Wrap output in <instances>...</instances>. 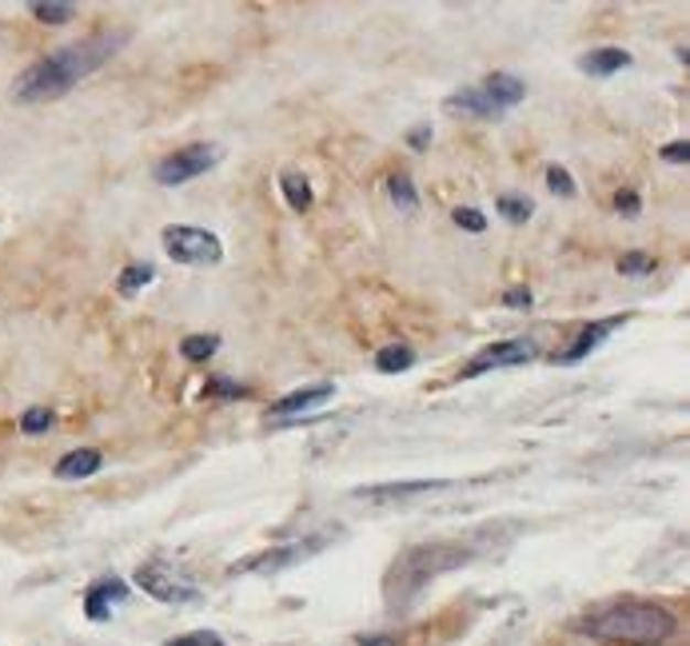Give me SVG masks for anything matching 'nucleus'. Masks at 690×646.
Instances as JSON below:
<instances>
[{
  "label": "nucleus",
  "instance_id": "f257e3e1",
  "mask_svg": "<svg viewBox=\"0 0 690 646\" xmlns=\"http://www.w3.org/2000/svg\"><path fill=\"white\" fill-rule=\"evenodd\" d=\"M125 44H128V29L96 32V36H88V41H80V44H64L56 53L29 64V68L17 76V84H12V96L24 100V105L61 100L64 93H73L84 76H93L96 68H105Z\"/></svg>",
  "mask_w": 690,
  "mask_h": 646
},
{
  "label": "nucleus",
  "instance_id": "7c9ffc66",
  "mask_svg": "<svg viewBox=\"0 0 690 646\" xmlns=\"http://www.w3.org/2000/svg\"><path fill=\"white\" fill-rule=\"evenodd\" d=\"M428 140H431V128L428 125L411 132V148H416V152H423V148H428Z\"/></svg>",
  "mask_w": 690,
  "mask_h": 646
},
{
  "label": "nucleus",
  "instance_id": "2f4dec72",
  "mask_svg": "<svg viewBox=\"0 0 690 646\" xmlns=\"http://www.w3.org/2000/svg\"><path fill=\"white\" fill-rule=\"evenodd\" d=\"M359 646H396V638H391V635H387V638H359Z\"/></svg>",
  "mask_w": 690,
  "mask_h": 646
},
{
  "label": "nucleus",
  "instance_id": "2eb2a0df",
  "mask_svg": "<svg viewBox=\"0 0 690 646\" xmlns=\"http://www.w3.org/2000/svg\"><path fill=\"white\" fill-rule=\"evenodd\" d=\"M280 192L288 200V208L292 212H308L312 208V184H308L300 172H283L280 176Z\"/></svg>",
  "mask_w": 690,
  "mask_h": 646
},
{
  "label": "nucleus",
  "instance_id": "39448f33",
  "mask_svg": "<svg viewBox=\"0 0 690 646\" xmlns=\"http://www.w3.org/2000/svg\"><path fill=\"white\" fill-rule=\"evenodd\" d=\"M220 164V148L216 144H188L180 148V152H172V157H164L157 164V184H164V189H176V184H188V180L204 176L208 168Z\"/></svg>",
  "mask_w": 690,
  "mask_h": 646
},
{
  "label": "nucleus",
  "instance_id": "aec40b11",
  "mask_svg": "<svg viewBox=\"0 0 690 646\" xmlns=\"http://www.w3.org/2000/svg\"><path fill=\"white\" fill-rule=\"evenodd\" d=\"M152 280H157V271L148 268V263H132V268L120 271V280H116V288H120L125 295H137L140 288H148Z\"/></svg>",
  "mask_w": 690,
  "mask_h": 646
},
{
  "label": "nucleus",
  "instance_id": "393cba45",
  "mask_svg": "<svg viewBox=\"0 0 690 646\" xmlns=\"http://www.w3.org/2000/svg\"><path fill=\"white\" fill-rule=\"evenodd\" d=\"M168 646H224V638L216 631H192V635L168 638Z\"/></svg>",
  "mask_w": 690,
  "mask_h": 646
},
{
  "label": "nucleus",
  "instance_id": "1a4fd4ad",
  "mask_svg": "<svg viewBox=\"0 0 690 646\" xmlns=\"http://www.w3.org/2000/svg\"><path fill=\"white\" fill-rule=\"evenodd\" d=\"M448 480H419V483H376V487H359L356 499L387 503V499H411V495H431V491H448Z\"/></svg>",
  "mask_w": 690,
  "mask_h": 646
},
{
  "label": "nucleus",
  "instance_id": "9d476101",
  "mask_svg": "<svg viewBox=\"0 0 690 646\" xmlns=\"http://www.w3.org/2000/svg\"><path fill=\"white\" fill-rule=\"evenodd\" d=\"M618 323H627V315H615V320H599V323H591V327H583V332L575 335V344L567 347V352H559L554 359H559V364H579V359H583L586 352H595V347L603 344V340H607L611 332H615Z\"/></svg>",
  "mask_w": 690,
  "mask_h": 646
},
{
  "label": "nucleus",
  "instance_id": "7ed1b4c3",
  "mask_svg": "<svg viewBox=\"0 0 690 646\" xmlns=\"http://www.w3.org/2000/svg\"><path fill=\"white\" fill-rule=\"evenodd\" d=\"M471 559V551L463 542H419V547H408V551L399 555L391 571L384 579V594L387 603L403 611L419 599V591L431 583V579H440V574L455 571Z\"/></svg>",
  "mask_w": 690,
  "mask_h": 646
},
{
  "label": "nucleus",
  "instance_id": "20e7f679",
  "mask_svg": "<svg viewBox=\"0 0 690 646\" xmlns=\"http://www.w3.org/2000/svg\"><path fill=\"white\" fill-rule=\"evenodd\" d=\"M164 251L176 263H188V268H204V263H220L224 248L220 240L204 228H188V224H168L164 228Z\"/></svg>",
  "mask_w": 690,
  "mask_h": 646
},
{
  "label": "nucleus",
  "instance_id": "a211bd4d",
  "mask_svg": "<svg viewBox=\"0 0 690 646\" xmlns=\"http://www.w3.org/2000/svg\"><path fill=\"white\" fill-rule=\"evenodd\" d=\"M387 196H391V204H396L399 212L419 208V192H416V184H411V176H403V172L387 180Z\"/></svg>",
  "mask_w": 690,
  "mask_h": 646
},
{
  "label": "nucleus",
  "instance_id": "4468645a",
  "mask_svg": "<svg viewBox=\"0 0 690 646\" xmlns=\"http://www.w3.org/2000/svg\"><path fill=\"white\" fill-rule=\"evenodd\" d=\"M630 64V53L627 49H595V53H586L583 61H579V68L583 73H591V76H611V73H618V68H627Z\"/></svg>",
  "mask_w": 690,
  "mask_h": 646
},
{
  "label": "nucleus",
  "instance_id": "dca6fc26",
  "mask_svg": "<svg viewBox=\"0 0 690 646\" xmlns=\"http://www.w3.org/2000/svg\"><path fill=\"white\" fill-rule=\"evenodd\" d=\"M411 364H416V347H408V344L379 347V355H376V372H384V376H396V372H408Z\"/></svg>",
  "mask_w": 690,
  "mask_h": 646
},
{
  "label": "nucleus",
  "instance_id": "f03ea898",
  "mask_svg": "<svg viewBox=\"0 0 690 646\" xmlns=\"http://www.w3.org/2000/svg\"><path fill=\"white\" fill-rule=\"evenodd\" d=\"M583 631L599 643L615 646H659L675 635V615L647 599H611L583 618Z\"/></svg>",
  "mask_w": 690,
  "mask_h": 646
},
{
  "label": "nucleus",
  "instance_id": "423d86ee",
  "mask_svg": "<svg viewBox=\"0 0 690 646\" xmlns=\"http://www.w3.org/2000/svg\"><path fill=\"white\" fill-rule=\"evenodd\" d=\"M137 586L144 594H152L157 603H172V606L196 603V586H192L188 579L176 571V567L160 563V559L137 567Z\"/></svg>",
  "mask_w": 690,
  "mask_h": 646
},
{
  "label": "nucleus",
  "instance_id": "a878e982",
  "mask_svg": "<svg viewBox=\"0 0 690 646\" xmlns=\"http://www.w3.org/2000/svg\"><path fill=\"white\" fill-rule=\"evenodd\" d=\"M451 219H455L463 232H483V228H487L483 212H475V208H455V212H451Z\"/></svg>",
  "mask_w": 690,
  "mask_h": 646
},
{
  "label": "nucleus",
  "instance_id": "9b49d317",
  "mask_svg": "<svg viewBox=\"0 0 690 646\" xmlns=\"http://www.w3.org/2000/svg\"><path fill=\"white\" fill-rule=\"evenodd\" d=\"M479 88L487 93V100L499 108V116L507 112V108H515L527 96V84L519 80V76H511V73H492L487 80L479 84Z\"/></svg>",
  "mask_w": 690,
  "mask_h": 646
},
{
  "label": "nucleus",
  "instance_id": "cd10ccee",
  "mask_svg": "<svg viewBox=\"0 0 690 646\" xmlns=\"http://www.w3.org/2000/svg\"><path fill=\"white\" fill-rule=\"evenodd\" d=\"M615 212L618 216H638V212H643V200H638V192H618L615 196Z\"/></svg>",
  "mask_w": 690,
  "mask_h": 646
},
{
  "label": "nucleus",
  "instance_id": "0eeeda50",
  "mask_svg": "<svg viewBox=\"0 0 690 646\" xmlns=\"http://www.w3.org/2000/svg\"><path fill=\"white\" fill-rule=\"evenodd\" d=\"M539 355V344L519 335V340H503V344H487L483 352H475L463 367V379H475L483 372H495V367H515V364H531Z\"/></svg>",
  "mask_w": 690,
  "mask_h": 646
},
{
  "label": "nucleus",
  "instance_id": "b1692460",
  "mask_svg": "<svg viewBox=\"0 0 690 646\" xmlns=\"http://www.w3.org/2000/svg\"><path fill=\"white\" fill-rule=\"evenodd\" d=\"M618 271H623V276H650V271H655V260L643 256V251H627V256L618 260Z\"/></svg>",
  "mask_w": 690,
  "mask_h": 646
},
{
  "label": "nucleus",
  "instance_id": "c756f323",
  "mask_svg": "<svg viewBox=\"0 0 690 646\" xmlns=\"http://www.w3.org/2000/svg\"><path fill=\"white\" fill-rule=\"evenodd\" d=\"M662 160H667V164H687V160H690V144H687V140H670V144L662 148Z\"/></svg>",
  "mask_w": 690,
  "mask_h": 646
},
{
  "label": "nucleus",
  "instance_id": "5701e85b",
  "mask_svg": "<svg viewBox=\"0 0 690 646\" xmlns=\"http://www.w3.org/2000/svg\"><path fill=\"white\" fill-rule=\"evenodd\" d=\"M547 189H551L554 196H563V200H571L579 192L575 180H571V172H567V168H559V164L547 168Z\"/></svg>",
  "mask_w": 690,
  "mask_h": 646
},
{
  "label": "nucleus",
  "instance_id": "f8f14e48",
  "mask_svg": "<svg viewBox=\"0 0 690 646\" xmlns=\"http://www.w3.org/2000/svg\"><path fill=\"white\" fill-rule=\"evenodd\" d=\"M332 396H335L332 384L304 387V391H292V396H283L280 403H272V416H300V411H312L315 403H327Z\"/></svg>",
  "mask_w": 690,
  "mask_h": 646
},
{
  "label": "nucleus",
  "instance_id": "4be33fe9",
  "mask_svg": "<svg viewBox=\"0 0 690 646\" xmlns=\"http://www.w3.org/2000/svg\"><path fill=\"white\" fill-rule=\"evenodd\" d=\"M48 428H53V411H48V407H29V411L21 416L24 435H44Z\"/></svg>",
  "mask_w": 690,
  "mask_h": 646
},
{
  "label": "nucleus",
  "instance_id": "bb28decb",
  "mask_svg": "<svg viewBox=\"0 0 690 646\" xmlns=\"http://www.w3.org/2000/svg\"><path fill=\"white\" fill-rule=\"evenodd\" d=\"M208 396H220V399H244V396H248V387L228 384V379H212V384H208Z\"/></svg>",
  "mask_w": 690,
  "mask_h": 646
},
{
  "label": "nucleus",
  "instance_id": "6ab92c4d",
  "mask_svg": "<svg viewBox=\"0 0 690 646\" xmlns=\"http://www.w3.org/2000/svg\"><path fill=\"white\" fill-rule=\"evenodd\" d=\"M29 12H32V17H36L41 24H68V21L76 17L73 4H56V0H48V4H44V0H32Z\"/></svg>",
  "mask_w": 690,
  "mask_h": 646
},
{
  "label": "nucleus",
  "instance_id": "ddd939ff",
  "mask_svg": "<svg viewBox=\"0 0 690 646\" xmlns=\"http://www.w3.org/2000/svg\"><path fill=\"white\" fill-rule=\"evenodd\" d=\"M100 451H93V448H80V451H68V455L56 463V480H64V483H73V480H88V475H96L100 471Z\"/></svg>",
  "mask_w": 690,
  "mask_h": 646
},
{
  "label": "nucleus",
  "instance_id": "c85d7f7f",
  "mask_svg": "<svg viewBox=\"0 0 690 646\" xmlns=\"http://www.w3.org/2000/svg\"><path fill=\"white\" fill-rule=\"evenodd\" d=\"M503 308H511V312L531 308V288H511V292H503Z\"/></svg>",
  "mask_w": 690,
  "mask_h": 646
},
{
  "label": "nucleus",
  "instance_id": "f3484780",
  "mask_svg": "<svg viewBox=\"0 0 690 646\" xmlns=\"http://www.w3.org/2000/svg\"><path fill=\"white\" fill-rule=\"evenodd\" d=\"M220 352V335H188L184 344H180V355L188 359V364H204L212 355Z\"/></svg>",
  "mask_w": 690,
  "mask_h": 646
},
{
  "label": "nucleus",
  "instance_id": "6e6552de",
  "mask_svg": "<svg viewBox=\"0 0 690 646\" xmlns=\"http://www.w3.org/2000/svg\"><path fill=\"white\" fill-rule=\"evenodd\" d=\"M128 599V586L120 583V579H96L88 591H84V615L93 618V623H105V618H112V606H120Z\"/></svg>",
  "mask_w": 690,
  "mask_h": 646
},
{
  "label": "nucleus",
  "instance_id": "412c9836",
  "mask_svg": "<svg viewBox=\"0 0 690 646\" xmlns=\"http://www.w3.org/2000/svg\"><path fill=\"white\" fill-rule=\"evenodd\" d=\"M495 208L511 219V224H527V219H531V212H535V204L527 196H511V192H507V196L495 200Z\"/></svg>",
  "mask_w": 690,
  "mask_h": 646
}]
</instances>
